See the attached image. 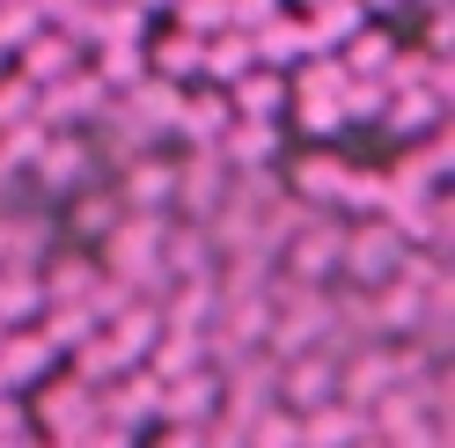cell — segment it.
<instances>
[{
  "mask_svg": "<svg viewBox=\"0 0 455 448\" xmlns=\"http://www.w3.org/2000/svg\"><path fill=\"white\" fill-rule=\"evenodd\" d=\"M404 8H411V0H360V15H367V22H382V15H404Z\"/></svg>",
  "mask_w": 455,
  "mask_h": 448,
  "instance_id": "74e56055",
  "label": "cell"
},
{
  "mask_svg": "<svg viewBox=\"0 0 455 448\" xmlns=\"http://www.w3.org/2000/svg\"><path fill=\"white\" fill-rule=\"evenodd\" d=\"M331 60L346 67V81H382V74H389V60H396V37L382 30V22H367V30H360V37H346V44L331 52Z\"/></svg>",
  "mask_w": 455,
  "mask_h": 448,
  "instance_id": "603a6c76",
  "label": "cell"
},
{
  "mask_svg": "<svg viewBox=\"0 0 455 448\" xmlns=\"http://www.w3.org/2000/svg\"><path fill=\"white\" fill-rule=\"evenodd\" d=\"M37 331H44V346L67 360L74 346H89V339H96V316H89V309H44V316H37Z\"/></svg>",
  "mask_w": 455,
  "mask_h": 448,
  "instance_id": "f1b7e54d",
  "label": "cell"
},
{
  "mask_svg": "<svg viewBox=\"0 0 455 448\" xmlns=\"http://www.w3.org/2000/svg\"><path fill=\"white\" fill-rule=\"evenodd\" d=\"M89 67V52H81L67 30H37L30 44L15 52V74L30 81V89H52V81H67V74H81Z\"/></svg>",
  "mask_w": 455,
  "mask_h": 448,
  "instance_id": "5bb4252c",
  "label": "cell"
},
{
  "mask_svg": "<svg viewBox=\"0 0 455 448\" xmlns=\"http://www.w3.org/2000/svg\"><path fill=\"white\" fill-rule=\"evenodd\" d=\"M235 125V110H228L220 89H206V81H191L184 103H177V125H169V140H184V155L191 148H220V132Z\"/></svg>",
  "mask_w": 455,
  "mask_h": 448,
  "instance_id": "8fae6325",
  "label": "cell"
},
{
  "mask_svg": "<svg viewBox=\"0 0 455 448\" xmlns=\"http://www.w3.org/2000/svg\"><path fill=\"white\" fill-rule=\"evenodd\" d=\"M235 177H279V155H287V125H258V118H235L213 148Z\"/></svg>",
  "mask_w": 455,
  "mask_h": 448,
  "instance_id": "9c48e42d",
  "label": "cell"
},
{
  "mask_svg": "<svg viewBox=\"0 0 455 448\" xmlns=\"http://www.w3.org/2000/svg\"><path fill=\"white\" fill-rule=\"evenodd\" d=\"M89 74L103 81V96L118 103L125 89H140V81H148V44H103V52H89Z\"/></svg>",
  "mask_w": 455,
  "mask_h": 448,
  "instance_id": "cb8c5ba5",
  "label": "cell"
},
{
  "mask_svg": "<svg viewBox=\"0 0 455 448\" xmlns=\"http://www.w3.org/2000/svg\"><path fill=\"white\" fill-rule=\"evenodd\" d=\"M228 110L235 118H258V125H287V74H272V67H250L228 81Z\"/></svg>",
  "mask_w": 455,
  "mask_h": 448,
  "instance_id": "ac0fdd59",
  "label": "cell"
},
{
  "mask_svg": "<svg viewBox=\"0 0 455 448\" xmlns=\"http://www.w3.org/2000/svg\"><path fill=\"white\" fill-rule=\"evenodd\" d=\"M411 8H426V15H441V8H448V0H411Z\"/></svg>",
  "mask_w": 455,
  "mask_h": 448,
  "instance_id": "ab89813d",
  "label": "cell"
},
{
  "mask_svg": "<svg viewBox=\"0 0 455 448\" xmlns=\"http://www.w3.org/2000/svg\"><path fill=\"white\" fill-rule=\"evenodd\" d=\"M177 103H184V89H169V81H155V74L140 81V89L118 96V110H125L140 132H148V148H162V140H169V125H177Z\"/></svg>",
  "mask_w": 455,
  "mask_h": 448,
  "instance_id": "d6986e66",
  "label": "cell"
},
{
  "mask_svg": "<svg viewBox=\"0 0 455 448\" xmlns=\"http://www.w3.org/2000/svg\"><path fill=\"white\" fill-rule=\"evenodd\" d=\"M37 427H44L37 441L74 448L81 434L96 427V389H89V382H74L67 368H60V375H44V382H37Z\"/></svg>",
  "mask_w": 455,
  "mask_h": 448,
  "instance_id": "52a82bcc",
  "label": "cell"
},
{
  "mask_svg": "<svg viewBox=\"0 0 455 448\" xmlns=\"http://www.w3.org/2000/svg\"><path fill=\"white\" fill-rule=\"evenodd\" d=\"M140 368H148L155 382H177V375H191V368H206V339H198V331H162L155 353L140 360Z\"/></svg>",
  "mask_w": 455,
  "mask_h": 448,
  "instance_id": "4316f807",
  "label": "cell"
},
{
  "mask_svg": "<svg viewBox=\"0 0 455 448\" xmlns=\"http://www.w3.org/2000/svg\"><path fill=\"white\" fill-rule=\"evenodd\" d=\"M60 243V220L44 206H0V272H37Z\"/></svg>",
  "mask_w": 455,
  "mask_h": 448,
  "instance_id": "ba28073f",
  "label": "cell"
},
{
  "mask_svg": "<svg viewBox=\"0 0 455 448\" xmlns=\"http://www.w3.org/2000/svg\"><path fill=\"white\" fill-rule=\"evenodd\" d=\"M96 279H103V272H96L89 250H67V258L52 250V258L37 265V294H44V309H89Z\"/></svg>",
  "mask_w": 455,
  "mask_h": 448,
  "instance_id": "7c38bea8",
  "label": "cell"
},
{
  "mask_svg": "<svg viewBox=\"0 0 455 448\" xmlns=\"http://www.w3.org/2000/svg\"><path fill=\"white\" fill-rule=\"evenodd\" d=\"M382 103H389V89H382V81H346V96H338L346 125H375V118H382Z\"/></svg>",
  "mask_w": 455,
  "mask_h": 448,
  "instance_id": "836d02e7",
  "label": "cell"
},
{
  "mask_svg": "<svg viewBox=\"0 0 455 448\" xmlns=\"http://www.w3.org/2000/svg\"><path fill=\"white\" fill-rule=\"evenodd\" d=\"M0 339H8V324H0Z\"/></svg>",
  "mask_w": 455,
  "mask_h": 448,
  "instance_id": "b9f144b4",
  "label": "cell"
},
{
  "mask_svg": "<svg viewBox=\"0 0 455 448\" xmlns=\"http://www.w3.org/2000/svg\"><path fill=\"white\" fill-rule=\"evenodd\" d=\"M44 375H60V353L44 346V331L37 324H22V331H8V339H0V389H37Z\"/></svg>",
  "mask_w": 455,
  "mask_h": 448,
  "instance_id": "4fadbf2b",
  "label": "cell"
},
{
  "mask_svg": "<svg viewBox=\"0 0 455 448\" xmlns=\"http://www.w3.org/2000/svg\"><path fill=\"white\" fill-rule=\"evenodd\" d=\"M287 118H294L308 140H338V132H346V110H338L331 96H287Z\"/></svg>",
  "mask_w": 455,
  "mask_h": 448,
  "instance_id": "f546056e",
  "label": "cell"
},
{
  "mask_svg": "<svg viewBox=\"0 0 455 448\" xmlns=\"http://www.w3.org/2000/svg\"><path fill=\"white\" fill-rule=\"evenodd\" d=\"M22 184H30V206L37 199L44 206H67L74 191L103 184V170H96V155H89V140H81V132H44L37 155H30V170H22Z\"/></svg>",
  "mask_w": 455,
  "mask_h": 448,
  "instance_id": "3957f363",
  "label": "cell"
},
{
  "mask_svg": "<svg viewBox=\"0 0 455 448\" xmlns=\"http://www.w3.org/2000/svg\"><path fill=\"white\" fill-rule=\"evenodd\" d=\"M389 140H426V132H448V103L434 96V89H389V103H382V118H375Z\"/></svg>",
  "mask_w": 455,
  "mask_h": 448,
  "instance_id": "9a60e30c",
  "label": "cell"
},
{
  "mask_svg": "<svg viewBox=\"0 0 455 448\" xmlns=\"http://www.w3.org/2000/svg\"><path fill=\"white\" fill-rule=\"evenodd\" d=\"M44 316V294H37V272H0V324L22 331Z\"/></svg>",
  "mask_w": 455,
  "mask_h": 448,
  "instance_id": "83f0119b",
  "label": "cell"
},
{
  "mask_svg": "<svg viewBox=\"0 0 455 448\" xmlns=\"http://www.w3.org/2000/svg\"><path fill=\"white\" fill-rule=\"evenodd\" d=\"M308 8H323V0H294V15H308Z\"/></svg>",
  "mask_w": 455,
  "mask_h": 448,
  "instance_id": "60d3db41",
  "label": "cell"
},
{
  "mask_svg": "<svg viewBox=\"0 0 455 448\" xmlns=\"http://www.w3.org/2000/svg\"><path fill=\"white\" fill-rule=\"evenodd\" d=\"M250 67H258V60H250V37L243 30H213L206 52H198V81H206V89H228V81L250 74Z\"/></svg>",
  "mask_w": 455,
  "mask_h": 448,
  "instance_id": "484cf974",
  "label": "cell"
},
{
  "mask_svg": "<svg viewBox=\"0 0 455 448\" xmlns=\"http://www.w3.org/2000/svg\"><path fill=\"white\" fill-rule=\"evenodd\" d=\"M155 339H162V316H155V301H132V309H118L103 324V346L125 360V368H140V360L155 353Z\"/></svg>",
  "mask_w": 455,
  "mask_h": 448,
  "instance_id": "ffe728a7",
  "label": "cell"
},
{
  "mask_svg": "<svg viewBox=\"0 0 455 448\" xmlns=\"http://www.w3.org/2000/svg\"><path fill=\"white\" fill-rule=\"evenodd\" d=\"M353 170H360V162L331 155V148H308V155H294V162H287V184H279V191H287L294 206H308V213H346Z\"/></svg>",
  "mask_w": 455,
  "mask_h": 448,
  "instance_id": "8992f818",
  "label": "cell"
},
{
  "mask_svg": "<svg viewBox=\"0 0 455 448\" xmlns=\"http://www.w3.org/2000/svg\"><path fill=\"white\" fill-rule=\"evenodd\" d=\"M228 191H235V170H228L213 148H191V155H177V199H169V220L206 228V220L228 206Z\"/></svg>",
  "mask_w": 455,
  "mask_h": 448,
  "instance_id": "5b68a950",
  "label": "cell"
},
{
  "mask_svg": "<svg viewBox=\"0 0 455 448\" xmlns=\"http://www.w3.org/2000/svg\"><path fill=\"white\" fill-rule=\"evenodd\" d=\"M162 236H169V213H125L118 228L103 236L96 272L118 279V287H132L140 301H148V294L162 287Z\"/></svg>",
  "mask_w": 455,
  "mask_h": 448,
  "instance_id": "6da1fadb",
  "label": "cell"
},
{
  "mask_svg": "<svg viewBox=\"0 0 455 448\" xmlns=\"http://www.w3.org/2000/svg\"><path fill=\"white\" fill-rule=\"evenodd\" d=\"M220 15H228V30H243V37H258L272 15H287V0H220Z\"/></svg>",
  "mask_w": 455,
  "mask_h": 448,
  "instance_id": "e575fe53",
  "label": "cell"
},
{
  "mask_svg": "<svg viewBox=\"0 0 455 448\" xmlns=\"http://www.w3.org/2000/svg\"><path fill=\"white\" fill-rule=\"evenodd\" d=\"M301 30H308V52H338L346 37L367 30V15H360V0H323V8L301 15Z\"/></svg>",
  "mask_w": 455,
  "mask_h": 448,
  "instance_id": "d4e9b609",
  "label": "cell"
},
{
  "mask_svg": "<svg viewBox=\"0 0 455 448\" xmlns=\"http://www.w3.org/2000/svg\"><path fill=\"white\" fill-rule=\"evenodd\" d=\"M448 37H455V30H448V8H441V15H426V37H419V52H426V60H448Z\"/></svg>",
  "mask_w": 455,
  "mask_h": 448,
  "instance_id": "d590c367",
  "label": "cell"
},
{
  "mask_svg": "<svg viewBox=\"0 0 455 448\" xmlns=\"http://www.w3.org/2000/svg\"><path fill=\"white\" fill-rule=\"evenodd\" d=\"M367 441V412H353V404H316L301 419V448H360Z\"/></svg>",
  "mask_w": 455,
  "mask_h": 448,
  "instance_id": "44dd1931",
  "label": "cell"
},
{
  "mask_svg": "<svg viewBox=\"0 0 455 448\" xmlns=\"http://www.w3.org/2000/svg\"><path fill=\"white\" fill-rule=\"evenodd\" d=\"M220 412V375L213 368H191L177 382H162V427H206V419Z\"/></svg>",
  "mask_w": 455,
  "mask_h": 448,
  "instance_id": "2e32d148",
  "label": "cell"
},
{
  "mask_svg": "<svg viewBox=\"0 0 455 448\" xmlns=\"http://www.w3.org/2000/svg\"><path fill=\"white\" fill-rule=\"evenodd\" d=\"M132 8H140V15H148V22H155V15L169 22V8H177V0H132Z\"/></svg>",
  "mask_w": 455,
  "mask_h": 448,
  "instance_id": "f35d334b",
  "label": "cell"
},
{
  "mask_svg": "<svg viewBox=\"0 0 455 448\" xmlns=\"http://www.w3.org/2000/svg\"><path fill=\"white\" fill-rule=\"evenodd\" d=\"M110 191H118V206L125 213H169V199H177V155H140L125 162L118 177H110Z\"/></svg>",
  "mask_w": 455,
  "mask_h": 448,
  "instance_id": "30bf717a",
  "label": "cell"
},
{
  "mask_svg": "<svg viewBox=\"0 0 455 448\" xmlns=\"http://www.w3.org/2000/svg\"><path fill=\"white\" fill-rule=\"evenodd\" d=\"M243 448H301V419L272 404L265 419H250V434H243Z\"/></svg>",
  "mask_w": 455,
  "mask_h": 448,
  "instance_id": "1f68e13d",
  "label": "cell"
},
{
  "mask_svg": "<svg viewBox=\"0 0 455 448\" xmlns=\"http://www.w3.org/2000/svg\"><path fill=\"white\" fill-rule=\"evenodd\" d=\"M22 125H37V89L15 67H0V132H22Z\"/></svg>",
  "mask_w": 455,
  "mask_h": 448,
  "instance_id": "4dcf8cb0",
  "label": "cell"
},
{
  "mask_svg": "<svg viewBox=\"0 0 455 448\" xmlns=\"http://www.w3.org/2000/svg\"><path fill=\"white\" fill-rule=\"evenodd\" d=\"M169 30L213 37V30H228V15H220V0H177V8H169Z\"/></svg>",
  "mask_w": 455,
  "mask_h": 448,
  "instance_id": "d6a6232c",
  "label": "cell"
},
{
  "mask_svg": "<svg viewBox=\"0 0 455 448\" xmlns=\"http://www.w3.org/2000/svg\"><path fill=\"white\" fill-rule=\"evenodd\" d=\"M250 60H258V67H272V74L301 67V60H308V30H301V15H272L265 30L250 37Z\"/></svg>",
  "mask_w": 455,
  "mask_h": 448,
  "instance_id": "7402d4cb",
  "label": "cell"
},
{
  "mask_svg": "<svg viewBox=\"0 0 455 448\" xmlns=\"http://www.w3.org/2000/svg\"><path fill=\"white\" fill-rule=\"evenodd\" d=\"M404 236L389 228V220H346V250H338V279L346 287H360V294H375V287H389L396 272H404Z\"/></svg>",
  "mask_w": 455,
  "mask_h": 448,
  "instance_id": "277c9868",
  "label": "cell"
},
{
  "mask_svg": "<svg viewBox=\"0 0 455 448\" xmlns=\"http://www.w3.org/2000/svg\"><path fill=\"white\" fill-rule=\"evenodd\" d=\"M0 67H8V52H0Z\"/></svg>",
  "mask_w": 455,
  "mask_h": 448,
  "instance_id": "7bdbcfd3",
  "label": "cell"
},
{
  "mask_svg": "<svg viewBox=\"0 0 455 448\" xmlns=\"http://www.w3.org/2000/svg\"><path fill=\"white\" fill-rule=\"evenodd\" d=\"M338 250H346V220L338 213H294V228L279 236L272 272L294 279V287H338Z\"/></svg>",
  "mask_w": 455,
  "mask_h": 448,
  "instance_id": "7a4b0ae2",
  "label": "cell"
},
{
  "mask_svg": "<svg viewBox=\"0 0 455 448\" xmlns=\"http://www.w3.org/2000/svg\"><path fill=\"white\" fill-rule=\"evenodd\" d=\"M125 220V206H118V191L110 184H89V191H74V199L60 206V236H74V243H89V250H103V236Z\"/></svg>",
  "mask_w": 455,
  "mask_h": 448,
  "instance_id": "e0dca14e",
  "label": "cell"
},
{
  "mask_svg": "<svg viewBox=\"0 0 455 448\" xmlns=\"http://www.w3.org/2000/svg\"><path fill=\"white\" fill-rule=\"evenodd\" d=\"M74 448H140V441H132V434H118V427H103V419H96V427L81 434Z\"/></svg>",
  "mask_w": 455,
  "mask_h": 448,
  "instance_id": "8d00e7d4",
  "label": "cell"
}]
</instances>
